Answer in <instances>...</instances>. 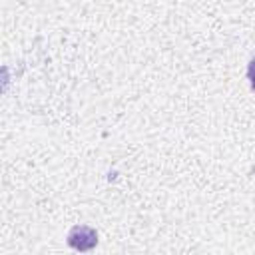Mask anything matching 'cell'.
Listing matches in <instances>:
<instances>
[{
    "label": "cell",
    "mask_w": 255,
    "mask_h": 255,
    "mask_svg": "<svg viewBox=\"0 0 255 255\" xmlns=\"http://www.w3.org/2000/svg\"><path fill=\"white\" fill-rule=\"evenodd\" d=\"M96 241H98L96 231H94L92 227H86V225L74 227V229L70 231V235H68V243H70L74 249H78V251H88V249H92V247L96 245Z\"/></svg>",
    "instance_id": "6da1fadb"
},
{
    "label": "cell",
    "mask_w": 255,
    "mask_h": 255,
    "mask_svg": "<svg viewBox=\"0 0 255 255\" xmlns=\"http://www.w3.org/2000/svg\"><path fill=\"white\" fill-rule=\"evenodd\" d=\"M247 74H249L251 86H253V90H255V58L251 60V64H249V70H247Z\"/></svg>",
    "instance_id": "7a4b0ae2"
}]
</instances>
